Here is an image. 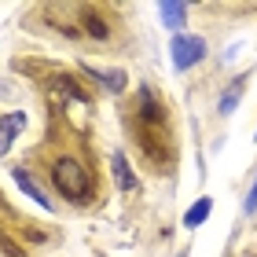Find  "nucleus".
<instances>
[{"label": "nucleus", "instance_id": "ddd939ff", "mask_svg": "<svg viewBox=\"0 0 257 257\" xmlns=\"http://www.w3.org/2000/svg\"><path fill=\"white\" fill-rule=\"evenodd\" d=\"M209 213H213V198L209 195H202V198H195V206L184 213V228L188 231H195V228H202L206 220H209Z\"/></svg>", "mask_w": 257, "mask_h": 257}, {"label": "nucleus", "instance_id": "4468645a", "mask_svg": "<svg viewBox=\"0 0 257 257\" xmlns=\"http://www.w3.org/2000/svg\"><path fill=\"white\" fill-rule=\"evenodd\" d=\"M253 213H257V173H253V184H250L246 198H242V217H253Z\"/></svg>", "mask_w": 257, "mask_h": 257}, {"label": "nucleus", "instance_id": "7ed1b4c3", "mask_svg": "<svg viewBox=\"0 0 257 257\" xmlns=\"http://www.w3.org/2000/svg\"><path fill=\"white\" fill-rule=\"evenodd\" d=\"M22 30L33 37L70 44L77 52L118 55L136 48V26L128 11L107 0H48L22 11Z\"/></svg>", "mask_w": 257, "mask_h": 257}, {"label": "nucleus", "instance_id": "423d86ee", "mask_svg": "<svg viewBox=\"0 0 257 257\" xmlns=\"http://www.w3.org/2000/svg\"><path fill=\"white\" fill-rule=\"evenodd\" d=\"M74 66L88 77V85H92V88L103 92V96L125 99V96H128V88H133V85H128V70H125V66H103V63L85 59V55H77Z\"/></svg>", "mask_w": 257, "mask_h": 257}, {"label": "nucleus", "instance_id": "f8f14e48", "mask_svg": "<svg viewBox=\"0 0 257 257\" xmlns=\"http://www.w3.org/2000/svg\"><path fill=\"white\" fill-rule=\"evenodd\" d=\"M188 15H191V4H180V0H166V4H158V19H162V26H166L169 33H184Z\"/></svg>", "mask_w": 257, "mask_h": 257}, {"label": "nucleus", "instance_id": "0eeeda50", "mask_svg": "<svg viewBox=\"0 0 257 257\" xmlns=\"http://www.w3.org/2000/svg\"><path fill=\"white\" fill-rule=\"evenodd\" d=\"M169 55H173V70H177V74H188V70H195L209 55V41L202 33H191V30L173 33L169 37Z\"/></svg>", "mask_w": 257, "mask_h": 257}, {"label": "nucleus", "instance_id": "1a4fd4ad", "mask_svg": "<svg viewBox=\"0 0 257 257\" xmlns=\"http://www.w3.org/2000/svg\"><path fill=\"white\" fill-rule=\"evenodd\" d=\"M107 169H110V184L118 188L121 195H136L140 191V177L133 173V162H128V151L114 147L107 155Z\"/></svg>", "mask_w": 257, "mask_h": 257}, {"label": "nucleus", "instance_id": "20e7f679", "mask_svg": "<svg viewBox=\"0 0 257 257\" xmlns=\"http://www.w3.org/2000/svg\"><path fill=\"white\" fill-rule=\"evenodd\" d=\"M11 70L22 74L37 88L44 110H66V114H77V118H88L99 107V92L88 85V77L77 66H63L55 59H37V55L33 59L19 55V59H11Z\"/></svg>", "mask_w": 257, "mask_h": 257}, {"label": "nucleus", "instance_id": "39448f33", "mask_svg": "<svg viewBox=\"0 0 257 257\" xmlns=\"http://www.w3.org/2000/svg\"><path fill=\"white\" fill-rule=\"evenodd\" d=\"M63 228L52 220H37L19 209L11 195L0 188V257H44L48 250L63 246Z\"/></svg>", "mask_w": 257, "mask_h": 257}, {"label": "nucleus", "instance_id": "6e6552de", "mask_svg": "<svg viewBox=\"0 0 257 257\" xmlns=\"http://www.w3.org/2000/svg\"><path fill=\"white\" fill-rule=\"evenodd\" d=\"M8 173H11V180L19 184V191L26 195L30 202H37L41 209H48V213H59V206H55V198H52L48 191L41 188V180L33 177V173H30L26 166H22V162H11V166H8Z\"/></svg>", "mask_w": 257, "mask_h": 257}, {"label": "nucleus", "instance_id": "9d476101", "mask_svg": "<svg viewBox=\"0 0 257 257\" xmlns=\"http://www.w3.org/2000/svg\"><path fill=\"white\" fill-rule=\"evenodd\" d=\"M26 125H30L26 110H4V114H0V162L11 155V147H15L19 136L26 133Z\"/></svg>", "mask_w": 257, "mask_h": 257}, {"label": "nucleus", "instance_id": "dca6fc26", "mask_svg": "<svg viewBox=\"0 0 257 257\" xmlns=\"http://www.w3.org/2000/svg\"><path fill=\"white\" fill-rule=\"evenodd\" d=\"M250 257H257V253H250Z\"/></svg>", "mask_w": 257, "mask_h": 257}, {"label": "nucleus", "instance_id": "2eb2a0df", "mask_svg": "<svg viewBox=\"0 0 257 257\" xmlns=\"http://www.w3.org/2000/svg\"><path fill=\"white\" fill-rule=\"evenodd\" d=\"M253 140H257V128H253Z\"/></svg>", "mask_w": 257, "mask_h": 257}, {"label": "nucleus", "instance_id": "f257e3e1", "mask_svg": "<svg viewBox=\"0 0 257 257\" xmlns=\"http://www.w3.org/2000/svg\"><path fill=\"white\" fill-rule=\"evenodd\" d=\"M19 162L55 198L59 213L92 217L110 202V169L88 118H77L66 110H44L37 144L22 151Z\"/></svg>", "mask_w": 257, "mask_h": 257}, {"label": "nucleus", "instance_id": "f03ea898", "mask_svg": "<svg viewBox=\"0 0 257 257\" xmlns=\"http://www.w3.org/2000/svg\"><path fill=\"white\" fill-rule=\"evenodd\" d=\"M118 128L125 136L128 158H136L140 173L147 180L169 184L180 169L184 144H180V121L177 107L166 96L158 81H136L128 96L118 99Z\"/></svg>", "mask_w": 257, "mask_h": 257}, {"label": "nucleus", "instance_id": "9b49d317", "mask_svg": "<svg viewBox=\"0 0 257 257\" xmlns=\"http://www.w3.org/2000/svg\"><path fill=\"white\" fill-rule=\"evenodd\" d=\"M246 92H250V70H246V74H239V77H231L224 85V92H220V99H217V114H220V118H231L235 107L246 99Z\"/></svg>", "mask_w": 257, "mask_h": 257}]
</instances>
